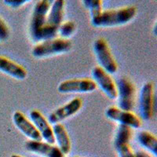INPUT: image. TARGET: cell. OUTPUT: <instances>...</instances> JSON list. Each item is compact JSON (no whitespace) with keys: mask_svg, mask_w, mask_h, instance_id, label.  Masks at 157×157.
<instances>
[{"mask_svg":"<svg viewBox=\"0 0 157 157\" xmlns=\"http://www.w3.org/2000/svg\"><path fill=\"white\" fill-rule=\"evenodd\" d=\"M137 8L134 6H127L119 9L102 11L101 14L95 19L91 20L94 27H113L128 23L135 17Z\"/></svg>","mask_w":157,"mask_h":157,"instance_id":"obj_1","label":"cell"},{"mask_svg":"<svg viewBox=\"0 0 157 157\" xmlns=\"http://www.w3.org/2000/svg\"><path fill=\"white\" fill-rule=\"evenodd\" d=\"M64 0H56L51 5L47 18V22L38 35L36 41H46L54 39L62 24L64 9Z\"/></svg>","mask_w":157,"mask_h":157,"instance_id":"obj_2","label":"cell"},{"mask_svg":"<svg viewBox=\"0 0 157 157\" xmlns=\"http://www.w3.org/2000/svg\"><path fill=\"white\" fill-rule=\"evenodd\" d=\"M71 48V43L68 39L57 38L46 40L33 47L32 54L36 57H45L53 54L67 52Z\"/></svg>","mask_w":157,"mask_h":157,"instance_id":"obj_3","label":"cell"},{"mask_svg":"<svg viewBox=\"0 0 157 157\" xmlns=\"http://www.w3.org/2000/svg\"><path fill=\"white\" fill-rule=\"evenodd\" d=\"M94 50L101 68L109 74L116 73L118 70L117 63L105 39L103 38L96 39L94 43Z\"/></svg>","mask_w":157,"mask_h":157,"instance_id":"obj_4","label":"cell"},{"mask_svg":"<svg viewBox=\"0 0 157 157\" xmlns=\"http://www.w3.org/2000/svg\"><path fill=\"white\" fill-rule=\"evenodd\" d=\"M52 1L50 0H40L35 5L30 22V34L34 41H36L39 33L46 25Z\"/></svg>","mask_w":157,"mask_h":157,"instance_id":"obj_5","label":"cell"},{"mask_svg":"<svg viewBox=\"0 0 157 157\" xmlns=\"http://www.w3.org/2000/svg\"><path fill=\"white\" fill-rule=\"evenodd\" d=\"M117 97L119 107L124 111H131L134 108L135 86L129 78L122 77L117 82Z\"/></svg>","mask_w":157,"mask_h":157,"instance_id":"obj_6","label":"cell"},{"mask_svg":"<svg viewBox=\"0 0 157 157\" xmlns=\"http://www.w3.org/2000/svg\"><path fill=\"white\" fill-rule=\"evenodd\" d=\"M97 88V84L89 78H72L61 82L57 86L60 93H87Z\"/></svg>","mask_w":157,"mask_h":157,"instance_id":"obj_7","label":"cell"},{"mask_svg":"<svg viewBox=\"0 0 157 157\" xmlns=\"http://www.w3.org/2000/svg\"><path fill=\"white\" fill-rule=\"evenodd\" d=\"M154 86L147 82L142 86L140 94V114L145 120H149L153 116Z\"/></svg>","mask_w":157,"mask_h":157,"instance_id":"obj_8","label":"cell"},{"mask_svg":"<svg viewBox=\"0 0 157 157\" xmlns=\"http://www.w3.org/2000/svg\"><path fill=\"white\" fill-rule=\"evenodd\" d=\"M107 118L118 122L122 125H126L131 128H139L141 126L140 119L131 111H124L116 107H109L106 109Z\"/></svg>","mask_w":157,"mask_h":157,"instance_id":"obj_9","label":"cell"},{"mask_svg":"<svg viewBox=\"0 0 157 157\" xmlns=\"http://www.w3.org/2000/svg\"><path fill=\"white\" fill-rule=\"evenodd\" d=\"M92 76L94 82L98 84L103 92L110 99L117 98V88L112 77L100 66H97L92 70Z\"/></svg>","mask_w":157,"mask_h":157,"instance_id":"obj_10","label":"cell"},{"mask_svg":"<svg viewBox=\"0 0 157 157\" xmlns=\"http://www.w3.org/2000/svg\"><path fill=\"white\" fill-rule=\"evenodd\" d=\"M82 106V101L80 98H74L71 101L65 104L64 105L59 107L58 109L51 113L49 116L48 122L53 124L59 123L67 118L73 116L78 113Z\"/></svg>","mask_w":157,"mask_h":157,"instance_id":"obj_11","label":"cell"},{"mask_svg":"<svg viewBox=\"0 0 157 157\" xmlns=\"http://www.w3.org/2000/svg\"><path fill=\"white\" fill-rule=\"evenodd\" d=\"M30 117L33 122V124L41 135L42 138H43L46 142L50 145H54L55 143V138L53 129L50 127V123L46 120L43 114L39 111L34 109L30 112Z\"/></svg>","mask_w":157,"mask_h":157,"instance_id":"obj_12","label":"cell"},{"mask_svg":"<svg viewBox=\"0 0 157 157\" xmlns=\"http://www.w3.org/2000/svg\"><path fill=\"white\" fill-rule=\"evenodd\" d=\"M13 120L15 126L19 129L26 137L30 138L31 141H42V137L38 130L32 122L28 120V118L19 111H16L13 113Z\"/></svg>","mask_w":157,"mask_h":157,"instance_id":"obj_13","label":"cell"},{"mask_svg":"<svg viewBox=\"0 0 157 157\" xmlns=\"http://www.w3.org/2000/svg\"><path fill=\"white\" fill-rule=\"evenodd\" d=\"M25 148L29 152H36L45 157H64L60 148L47 142L29 141L25 143Z\"/></svg>","mask_w":157,"mask_h":157,"instance_id":"obj_14","label":"cell"},{"mask_svg":"<svg viewBox=\"0 0 157 157\" xmlns=\"http://www.w3.org/2000/svg\"><path fill=\"white\" fill-rule=\"evenodd\" d=\"M0 71L17 79H25L28 72L23 66L4 56H0Z\"/></svg>","mask_w":157,"mask_h":157,"instance_id":"obj_15","label":"cell"},{"mask_svg":"<svg viewBox=\"0 0 157 157\" xmlns=\"http://www.w3.org/2000/svg\"><path fill=\"white\" fill-rule=\"evenodd\" d=\"M55 141L58 144V148H60L64 155H67L71 151V141L64 126L61 123H56L53 127Z\"/></svg>","mask_w":157,"mask_h":157,"instance_id":"obj_16","label":"cell"},{"mask_svg":"<svg viewBox=\"0 0 157 157\" xmlns=\"http://www.w3.org/2000/svg\"><path fill=\"white\" fill-rule=\"evenodd\" d=\"M137 141L140 145L149 152H152L155 156L157 155V138L155 135L148 131H141L137 135Z\"/></svg>","mask_w":157,"mask_h":157,"instance_id":"obj_17","label":"cell"},{"mask_svg":"<svg viewBox=\"0 0 157 157\" xmlns=\"http://www.w3.org/2000/svg\"><path fill=\"white\" fill-rule=\"evenodd\" d=\"M131 135H132L131 127H128V126L120 124L119 127H118L117 131H116V137H115V148H117L118 147L121 146V145L130 144Z\"/></svg>","mask_w":157,"mask_h":157,"instance_id":"obj_18","label":"cell"},{"mask_svg":"<svg viewBox=\"0 0 157 157\" xmlns=\"http://www.w3.org/2000/svg\"><path fill=\"white\" fill-rule=\"evenodd\" d=\"M83 2L86 7L90 10L91 20L95 19L101 14L103 2L101 0H85Z\"/></svg>","mask_w":157,"mask_h":157,"instance_id":"obj_19","label":"cell"},{"mask_svg":"<svg viewBox=\"0 0 157 157\" xmlns=\"http://www.w3.org/2000/svg\"><path fill=\"white\" fill-rule=\"evenodd\" d=\"M75 30V25L73 21H66L62 23L59 27L58 32H60L62 39H67L73 34Z\"/></svg>","mask_w":157,"mask_h":157,"instance_id":"obj_20","label":"cell"},{"mask_svg":"<svg viewBox=\"0 0 157 157\" xmlns=\"http://www.w3.org/2000/svg\"><path fill=\"white\" fill-rule=\"evenodd\" d=\"M116 149L117 150L120 157H135V154L133 152L132 149L130 146V144L121 145Z\"/></svg>","mask_w":157,"mask_h":157,"instance_id":"obj_21","label":"cell"},{"mask_svg":"<svg viewBox=\"0 0 157 157\" xmlns=\"http://www.w3.org/2000/svg\"><path fill=\"white\" fill-rule=\"evenodd\" d=\"M10 36V30L7 25L0 17V41H5Z\"/></svg>","mask_w":157,"mask_h":157,"instance_id":"obj_22","label":"cell"},{"mask_svg":"<svg viewBox=\"0 0 157 157\" xmlns=\"http://www.w3.org/2000/svg\"><path fill=\"white\" fill-rule=\"evenodd\" d=\"M26 2H27L26 0H21V1H19V0H17V1H14V0H5V1H4V3H5L6 5L9 6L13 8L19 7V6L24 5V4L26 3Z\"/></svg>","mask_w":157,"mask_h":157,"instance_id":"obj_23","label":"cell"},{"mask_svg":"<svg viewBox=\"0 0 157 157\" xmlns=\"http://www.w3.org/2000/svg\"><path fill=\"white\" fill-rule=\"evenodd\" d=\"M134 154H135V157H152V155H150L149 154L145 152H143V151H139V152H137Z\"/></svg>","mask_w":157,"mask_h":157,"instance_id":"obj_24","label":"cell"},{"mask_svg":"<svg viewBox=\"0 0 157 157\" xmlns=\"http://www.w3.org/2000/svg\"><path fill=\"white\" fill-rule=\"evenodd\" d=\"M10 157H24V156H21V155H12Z\"/></svg>","mask_w":157,"mask_h":157,"instance_id":"obj_25","label":"cell"},{"mask_svg":"<svg viewBox=\"0 0 157 157\" xmlns=\"http://www.w3.org/2000/svg\"><path fill=\"white\" fill-rule=\"evenodd\" d=\"M72 157H79V156H72Z\"/></svg>","mask_w":157,"mask_h":157,"instance_id":"obj_26","label":"cell"}]
</instances>
